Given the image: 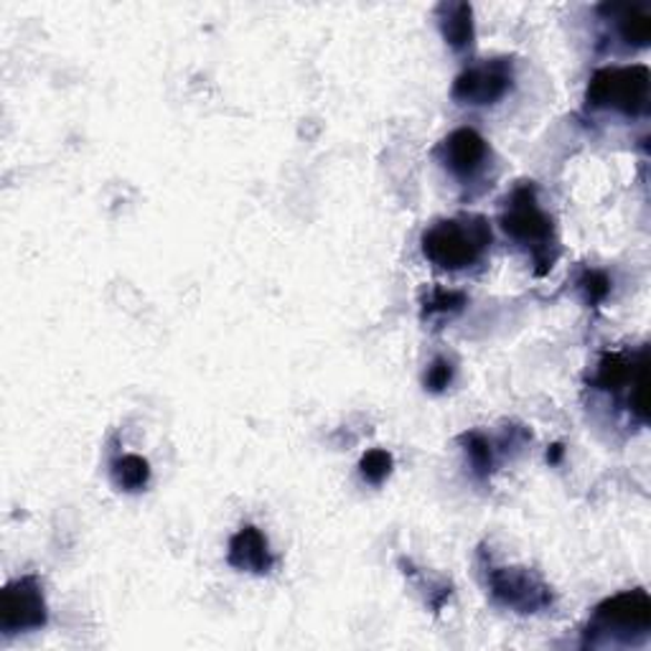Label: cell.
Listing matches in <instances>:
<instances>
[{
	"label": "cell",
	"mask_w": 651,
	"mask_h": 651,
	"mask_svg": "<svg viewBox=\"0 0 651 651\" xmlns=\"http://www.w3.org/2000/svg\"><path fill=\"white\" fill-rule=\"evenodd\" d=\"M499 224L504 234L519 248L530 252L537 266V276H544L555 262V227L548 211L542 209L537 199V187L532 181L519 183L504 199L499 214Z\"/></svg>",
	"instance_id": "6da1fadb"
},
{
	"label": "cell",
	"mask_w": 651,
	"mask_h": 651,
	"mask_svg": "<svg viewBox=\"0 0 651 651\" xmlns=\"http://www.w3.org/2000/svg\"><path fill=\"white\" fill-rule=\"evenodd\" d=\"M491 244V224L481 214L438 219L420 237V248L435 268L459 272L483 258Z\"/></svg>",
	"instance_id": "7a4b0ae2"
},
{
	"label": "cell",
	"mask_w": 651,
	"mask_h": 651,
	"mask_svg": "<svg viewBox=\"0 0 651 651\" xmlns=\"http://www.w3.org/2000/svg\"><path fill=\"white\" fill-rule=\"evenodd\" d=\"M651 629V598L644 588L623 591L598 605L591 627L585 631V644H637L647 639Z\"/></svg>",
	"instance_id": "3957f363"
},
{
	"label": "cell",
	"mask_w": 651,
	"mask_h": 651,
	"mask_svg": "<svg viewBox=\"0 0 651 651\" xmlns=\"http://www.w3.org/2000/svg\"><path fill=\"white\" fill-rule=\"evenodd\" d=\"M649 67H603L588 82V108L613 110L627 118L644 116L649 108Z\"/></svg>",
	"instance_id": "277c9868"
},
{
	"label": "cell",
	"mask_w": 651,
	"mask_h": 651,
	"mask_svg": "<svg viewBox=\"0 0 651 651\" xmlns=\"http://www.w3.org/2000/svg\"><path fill=\"white\" fill-rule=\"evenodd\" d=\"M487 580L494 601L517 613H537L552 603L550 588L527 568H491Z\"/></svg>",
	"instance_id": "5b68a950"
},
{
	"label": "cell",
	"mask_w": 651,
	"mask_h": 651,
	"mask_svg": "<svg viewBox=\"0 0 651 651\" xmlns=\"http://www.w3.org/2000/svg\"><path fill=\"white\" fill-rule=\"evenodd\" d=\"M514 84V64L509 59H491L473 64L455 77L453 100L461 104H497Z\"/></svg>",
	"instance_id": "8992f818"
},
{
	"label": "cell",
	"mask_w": 651,
	"mask_h": 651,
	"mask_svg": "<svg viewBox=\"0 0 651 651\" xmlns=\"http://www.w3.org/2000/svg\"><path fill=\"white\" fill-rule=\"evenodd\" d=\"M47 627V601L37 578L26 575L3 588L0 598V629L6 633H23Z\"/></svg>",
	"instance_id": "52a82bcc"
},
{
	"label": "cell",
	"mask_w": 651,
	"mask_h": 651,
	"mask_svg": "<svg viewBox=\"0 0 651 651\" xmlns=\"http://www.w3.org/2000/svg\"><path fill=\"white\" fill-rule=\"evenodd\" d=\"M438 158L459 181H473L487 169L491 148L479 130L459 128L438 146Z\"/></svg>",
	"instance_id": "ba28073f"
},
{
	"label": "cell",
	"mask_w": 651,
	"mask_h": 651,
	"mask_svg": "<svg viewBox=\"0 0 651 651\" xmlns=\"http://www.w3.org/2000/svg\"><path fill=\"white\" fill-rule=\"evenodd\" d=\"M230 565L242 570V573L262 575L272 568V555L268 548V537L262 534L258 527H242L230 540V552H227Z\"/></svg>",
	"instance_id": "9c48e42d"
},
{
	"label": "cell",
	"mask_w": 651,
	"mask_h": 651,
	"mask_svg": "<svg viewBox=\"0 0 651 651\" xmlns=\"http://www.w3.org/2000/svg\"><path fill=\"white\" fill-rule=\"evenodd\" d=\"M644 367H647L644 351H641L639 362L627 354H605L601 362H598V372L593 377V382L598 390L619 392L627 384L644 382Z\"/></svg>",
	"instance_id": "30bf717a"
},
{
	"label": "cell",
	"mask_w": 651,
	"mask_h": 651,
	"mask_svg": "<svg viewBox=\"0 0 651 651\" xmlns=\"http://www.w3.org/2000/svg\"><path fill=\"white\" fill-rule=\"evenodd\" d=\"M601 13H609L615 23L621 41L633 49L649 47L651 39V8L649 6H601Z\"/></svg>",
	"instance_id": "8fae6325"
},
{
	"label": "cell",
	"mask_w": 651,
	"mask_h": 651,
	"mask_svg": "<svg viewBox=\"0 0 651 651\" xmlns=\"http://www.w3.org/2000/svg\"><path fill=\"white\" fill-rule=\"evenodd\" d=\"M438 26L453 51H469L473 47V8L469 3L438 6Z\"/></svg>",
	"instance_id": "7c38bea8"
},
{
	"label": "cell",
	"mask_w": 651,
	"mask_h": 651,
	"mask_svg": "<svg viewBox=\"0 0 651 651\" xmlns=\"http://www.w3.org/2000/svg\"><path fill=\"white\" fill-rule=\"evenodd\" d=\"M148 479H151V465L146 459L136 453H126L112 463V481L122 491H140L146 489Z\"/></svg>",
	"instance_id": "4fadbf2b"
},
{
	"label": "cell",
	"mask_w": 651,
	"mask_h": 651,
	"mask_svg": "<svg viewBox=\"0 0 651 651\" xmlns=\"http://www.w3.org/2000/svg\"><path fill=\"white\" fill-rule=\"evenodd\" d=\"M465 306V296L459 293V290H445V288H435L433 293H430L425 301H422V316L425 319H435V316H441V319H451V316L461 313Z\"/></svg>",
	"instance_id": "5bb4252c"
},
{
	"label": "cell",
	"mask_w": 651,
	"mask_h": 651,
	"mask_svg": "<svg viewBox=\"0 0 651 651\" xmlns=\"http://www.w3.org/2000/svg\"><path fill=\"white\" fill-rule=\"evenodd\" d=\"M463 443L465 455H469L471 461V469L477 471L479 477H489L491 469H494V443L481 433H465Z\"/></svg>",
	"instance_id": "9a60e30c"
},
{
	"label": "cell",
	"mask_w": 651,
	"mask_h": 651,
	"mask_svg": "<svg viewBox=\"0 0 651 651\" xmlns=\"http://www.w3.org/2000/svg\"><path fill=\"white\" fill-rule=\"evenodd\" d=\"M392 453L382 451V448H374V451H367L362 455V463H359V471H362V479L372 487H380L392 473Z\"/></svg>",
	"instance_id": "2e32d148"
},
{
	"label": "cell",
	"mask_w": 651,
	"mask_h": 651,
	"mask_svg": "<svg viewBox=\"0 0 651 651\" xmlns=\"http://www.w3.org/2000/svg\"><path fill=\"white\" fill-rule=\"evenodd\" d=\"M580 290L585 293V301L591 306L603 303L611 293V278L601 270H585L580 278Z\"/></svg>",
	"instance_id": "e0dca14e"
},
{
	"label": "cell",
	"mask_w": 651,
	"mask_h": 651,
	"mask_svg": "<svg viewBox=\"0 0 651 651\" xmlns=\"http://www.w3.org/2000/svg\"><path fill=\"white\" fill-rule=\"evenodd\" d=\"M453 374H455V369H453V364L448 362V359H435L433 364L428 367V372H425V390H430V392H443V390H448V387H451V382H453Z\"/></svg>",
	"instance_id": "ac0fdd59"
},
{
	"label": "cell",
	"mask_w": 651,
	"mask_h": 651,
	"mask_svg": "<svg viewBox=\"0 0 651 651\" xmlns=\"http://www.w3.org/2000/svg\"><path fill=\"white\" fill-rule=\"evenodd\" d=\"M560 459H562V445L555 443V445H552V453H548V461L550 463H558Z\"/></svg>",
	"instance_id": "d6986e66"
}]
</instances>
